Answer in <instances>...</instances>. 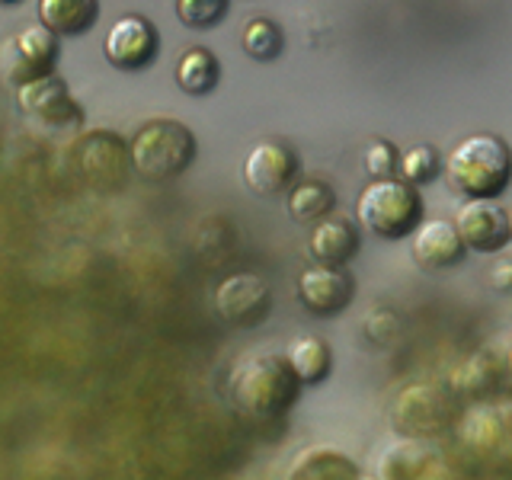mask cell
I'll return each mask as SVG.
<instances>
[{
	"label": "cell",
	"mask_w": 512,
	"mask_h": 480,
	"mask_svg": "<svg viewBox=\"0 0 512 480\" xmlns=\"http://www.w3.org/2000/svg\"><path fill=\"white\" fill-rule=\"evenodd\" d=\"M231 400L256 420H276L295 407L301 378L288 362V352H250L231 368Z\"/></svg>",
	"instance_id": "1"
},
{
	"label": "cell",
	"mask_w": 512,
	"mask_h": 480,
	"mask_svg": "<svg viewBox=\"0 0 512 480\" xmlns=\"http://www.w3.org/2000/svg\"><path fill=\"white\" fill-rule=\"evenodd\" d=\"M509 180L512 151L500 135H468L445 160V183L464 199H496L506 192Z\"/></svg>",
	"instance_id": "2"
},
{
	"label": "cell",
	"mask_w": 512,
	"mask_h": 480,
	"mask_svg": "<svg viewBox=\"0 0 512 480\" xmlns=\"http://www.w3.org/2000/svg\"><path fill=\"white\" fill-rule=\"evenodd\" d=\"M192 160H196V135L176 119L144 122L128 144V164L141 180H173Z\"/></svg>",
	"instance_id": "3"
},
{
	"label": "cell",
	"mask_w": 512,
	"mask_h": 480,
	"mask_svg": "<svg viewBox=\"0 0 512 480\" xmlns=\"http://www.w3.org/2000/svg\"><path fill=\"white\" fill-rule=\"evenodd\" d=\"M356 215L365 231L381 240H404L423 224V196L407 180H372L356 202Z\"/></svg>",
	"instance_id": "4"
},
{
	"label": "cell",
	"mask_w": 512,
	"mask_h": 480,
	"mask_svg": "<svg viewBox=\"0 0 512 480\" xmlns=\"http://www.w3.org/2000/svg\"><path fill=\"white\" fill-rule=\"evenodd\" d=\"M455 420V397L445 384L420 381L397 394L391 407V426L400 439H436Z\"/></svg>",
	"instance_id": "5"
},
{
	"label": "cell",
	"mask_w": 512,
	"mask_h": 480,
	"mask_svg": "<svg viewBox=\"0 0 512 480\" xmlns=\"http://www.w3.org/2000/svg\"><path fill=\"white\" fill-rule=\"evenodd\" d=\"M58 36L48 26H23L0 42V77L13 90H20L39 77L55 74Z\"/></svg>",
	"instance_id": "6"
},
{
	"label": "cell",
	"mask_w": 512,
	"mask_h": 480,
	"mask_svg": "<svg viewBox=\"0 0 512 480\" xmlns=\"http://www.w3.org/2000/svg\"><path fill=\"white\" fill-rule=\"evenodd\" d=\"M16 103L20 112L29 116L32 122H39L45 128H80L84 125V109L74 100V93L68 90L61 77L48 74L32 80V84L16 90Z\"/></svg>",
	"instance_id": "7"
},
{
	"label": "cell",
	"mask_w": 512,
	"mask_h": 480,
	"mask_svg": "<svg viewBox=\"0 0 512 480\" xmlns=\"http://www.w3.org/2000/svg\"><path fill=\"white\" fill-rule=\"evenodd\" d=\"M215 308L234 327H260L272 311L269 282L256 272H234L215 288Z\"/></svg>",
	"instance_id": "8"
},
{
	"label": "cell",
	"mask_w": 512,
	"mask_h": 480,
	"mask_svg": "<svg viewBox=\"0 0 512 480\" xmlns=\"http://www.w3.org/2000/svg\"><path fill=\"white\" fill-rule=\"evenodd\" d=\"M160 52V32L151 20L138 13L119 16L106 32V58L119 71H144L151 68Z\"/></svg>",
	"instance_id": "9"
},
{
	"label": "cell",
	"mask_w": 512,
	"mask_h": 480,
	"mask_svg": "<svg viewBox=\"0 0 512 480\" xmlns=\"http://www.w3.org/2000/svg\"><path fill=\"white\" fill-rule=\"evenodd\" d=\"M298 180V154L282 141H260L244 157V183L256 196H279Z\"/></svg>",
	"instance_id": "10"
},
{
	"label": "cell",
	"mask_w": 512,
	"mask_h": 480,
	"mask_svg": "<svg viewBox=\"0 0 512 480\" xmlns=\"http://www.w3.org/2000/svg\"><path fill=\"white\" fill-rule=\"evenodd\" d=\"M352 295H356V279L349 276L346 266H324L317 263L298 276V301L314 317H336L343 314Z\"/></svg>",
	"instance_id": "11"
},
{
	"label": "cell",
	"mask_w": 512,
	"mask_h": 480,
	"mask_svg": "<svg viewBox=\"0 0 512 480\" xmlns=\"http://www.w3.org/2000/svg\"><path fill=\"white\" fill-rule=\"evenodd\" d=\"M458 231L464 247L474 253H496L512 240L509 212L493 199H468L458 208Z\"/></svg>",
	"instance_id": "12"
},
{
	"label": "cell",
	"mask_w": 512,
	"mask_h": 480,
	"mask_svg": "<svg viewBox=\"0 0 512 480\" xmlns=\"http://www.w3.org/2000/svg\"><path fill=\"white\" fill-rule=\"evenodd\" d=\"M464 250L468 247H464L458 224L445 221V218H423V224L410 237L413 263L426 272H439V269L461 263Z\"/></svg>",
	"instance_id": "13"
},
{
	"label": "cell",
	"mask_w": 512,
	"mask_h": 480,
	"mask_svg": "<svg viewBox=\"0 0 512 480\" xmlns=\"http://www.w3.org/2000/svg\"><path fill=\"white\" fill-rule=\"evenodd\" d=\"M461 439L477 455L512 458V407L480 404L468 410V416L461 420Z\"/></svg>",
	"instance_id": "14"
},
{
	"label": "cell",
	"mask_w": 512,
	"mask_h": 480,
	"mask_svg": "<svg viewBox=\"0 0 512 480\" xmlns=\"http://www.w3.org/2000/svg\"><path fill=\"white\" fill-rule=\"evenodd\" d=\"M506 375H509V368H506L503 352L477 349L452 372V391L461 394V397L480 400V397H487V394H493L496 388H500V381Z\"/></svg>",
	"instance_id": "15"
},
{
	"label": "cell",
	"mask_w": 512,
	"mask_h": 480,
	"mask_svg": "<svg viewBox=\"0 0 512 480\" xmlns=\"http://www.w3.org/2000/svg\"><path fill=\"white\" fill-rule=\"evenodd\" d=\"M308 247L317 263L324 266H349L352 256L359 253V231L356 224L343 215H327L314 224Z\"/></svg>",
	"instance_id": "16"
},
{
	"label": "cell",
	"mask_w": 512,
	"mask_h": 480,
	"mask_svg": "<svg viewBox=\"0 0 512 480\" xmlns=\"http://www.w3.org/2000/svg\"><path fill=\"white\" fill-rule=\"evenodd\" d=\"M439 455L423 439H397L381 455L378 480H426L436 468Z\"/></svg>",
	"instance_id": "17"
},
{
	"label": "cell",
	"mask_w": 512,
	"mask_h": 480,
	"mask_svg": "<svg viewBox=\"0 0 512 480\" xmlns=\"http://www.w3.org/2000/svg\"><path fill=\"white\" fill-rule=\"evenodd\" d=\"M100 0H39V23L55 36H84L96 26Z\"/></svg>",
	"instance_id": "18"
},
{
	"label": "cell",
	"mask_w": 512,
	"mask_h": 480,
	"mask_svg": "<svg viewBox=\"0 0 512 480\" xmlns=\"http://www.w3.org/2000/svg\"><path fill=\"white\" fill-rule=\"evenodd\" d=\"M362 471L336 448H308L295 458L285 480H359Z\"/></svg>",
	"instance_id": "19"
},
{
	"label": "cell",
	"mask_w": 512,
	"mask_h": 480,
	"mask_svg": "<svg viewBox=\"0 0 512 480\" xmlns=\"http://www.w3.org/2000/svg\"><path fill=\"white\" fill-rule=\"evenodd\" d=\"M221 80V64L218 58L202 45H192L176 61V84L189 96H205L218 87Z\"/></svg>",
	"instance_id": "20"
},
{
	"label": "cell",
	"mask_w": 512,
	"mask_h": 480,
	"mask_svg": "<svg viewBox=\"0 0 512 480\" xmlns=\"http://www.w3.org/2000/svg\"><path fill=\"white\" fill-rule=\"evenodd\" d=\"M288 362L298 372L301 384H324L333 372V352L327 340L320 336H298V340L288 346Z\"/></svg>",
	"instance_id": "21"
},
{
	"label": "cell",
	"mask_w": 512,
	"mask_h": 480,
	"mask_svg": "<svg viewBox=\"0 0 512 480\" xmlns=\"http://www.w3.org/2000/svg\"><path fill=\"white\" fill-rule=\"evenodd\" d=\"M336 196L324 180H301L288 189V215L298 224H317L333 215Z\"/></svg>",
	"instance_id": "22"
},
{
	"label": "cell",
	"mask_w": 512,
	"mask_h": 480,
	"mask_svg": "<svg viewBox=\"0 0 512 480\" xmlns=\"http://www.w3.org/2000/svg\"><path fill=\"white\" fill-rule=\"evenodd\" d=\"M240 45H244V52L253 61H272L282 55L285 36L276 23L266 20V16H253V20L244 26V32H240Z\"/></svg>",
	"instance_id": "23"
},
{
	"label": "cell",
	"mask_w": 512,
	"mask_h": 480,
	"mask_svg": "<svg viewBox=\"0 0 512 480\" xmlns=\"http://www.w3.org/2000/svg\"><path fill=\"white\" fill-rule=\"evenodd\" d=\"M439 167H442V160H439V151L432 148V144H413L410 151L400 154L397 173H400V180H407L413 186H423L439 173Z\"/></svg>",
	"instance_id": "24"
},
{
	"label": "cell",
	"mask_w": 512,
	"mask_h": 480,
	"mask_svg": "<svg viewBox=\"0 0 512 480\" xmlns=\"http://www.w3.org/2000/svg\"><path fill=\"white\" fill-rule=\"evenodd\" d=\"M176 16L189 29H215L228 16V0H176Z\"/></svg>",
	"instance_id": "25"
},
{
	"label": "cell",
	"mask_w": 512,
	"mask_h": 480,
	"mask_svg": "<svg viewBox=\"0 0 512 480\" xmlns=\"http://www.w3.org/2000/svg\"><path fill=\"white\" fill-rule=\"evenodd\" d=\"M362 167H365L368 176H372V180H388V176H394L397 167H400V151L394 148L391 141L372 138L362 148Z\"/></svg>",
	"instance_id": "26"
},
{
	"label": "cell",
	"mask_w": 512,
	"mask_h": 480,
	"mask_svg": "<svg viewBox=\"0 0 512 480\" xmlns=\"http://www.w3.org/2000/svg\"><path fill=\"white\" fill-rule=\"evenodd\" d=\"M362 330H365V336L375 346H388L394 336L400 333V317L391 308H375L372 314L362 320Z\"/></svg>",
	"instance_id": "27"
},
{
	"label": "cell",
	"mask_w": 512,
	"mask_h": 480,
	"mask_svg": "<svg viewBox=\"0 0 512 480\" xmlns=\"http://www.w3.org/2000/svg\"><path fill=\"white\" fill-rule=\"evenodd\" d=\"M487 282L496 292H512V256H503V260H496L487 272Z\"/></svg>",
	"instance_id": "28"
},
{
	"label": "cell",
	"mask_w": 512,
	"mask_h": 480,
	"mask_svg": "<svg viewBox=\"0 0 512 480\" xmlns=\"http://www.w3.org/2000/svg\"><path fill=\"white\" fill-rule=\"evenodd\" d=\"M506 368H509V378H512V349L506 352Z\"/></svg>",
	"instance_id": "29"
},
{
	"label": "cell",
	"mask_w": 512,
	"mask_h": 480,
	"mask_svg": "<svg viewBox=\"0 0 512 480\" xmlns=\"http://www.w3.org/2000/svg\"><path fill=\"white\" fill-rule=\"evenodd\" d=\"M10 4H20V0H0V7H10Z\"/></svg>",
	"instance_id": "30"
},
{
	"label": "cell",
	"mask_w": 512,
	"mask_h": 480,
	"mask_svg": "<svg viewBox=\"0 0 512 480\" xmlns=\"http://www.w3.org/2000/svg\"><path fill=\"white\" fill-rule=\"evenodd\" d=\"M359 480H375V477H359Z\"/></svg>",
	"instance_id": "31"
},
{
	"label": "cell",
	"mask_w": 512,
	"mask_h": 480,
	"mask_svg": "<svg viewBox=\"0 0 512 480\" xmlns=\"http://www.w3.org/2000/svg\"><path fill=\"white\" fill-rule=\"evenodd\" d=\"M509 224H512V212H509Z\"/></svg>",
	"instance_id": "32"
}]
</instances>
